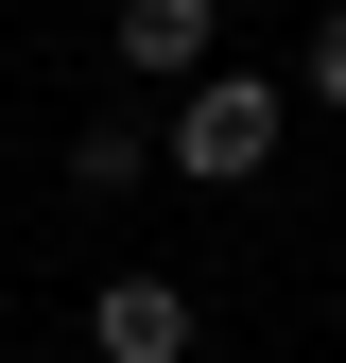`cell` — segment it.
I'll list each match as a JSON object with an SVG mask.
<instances>
[{
	"label": "cell",
	"instance_id": "7a4b0ae2",
	"mask_svg": "<svg viewBox=\"0 0 346 363\" xmlns=\"http://www.w3.org/2000/svg\"><path fill=\"white\" fill-rule=\"evenodd\" d=\"M191 346H208L191 277H104L86 294V363H191Z\"/></svg>",
	"mask_w": 346,
	"mask_h": 363
},
{
	"label": "cell",
	"instance_id": "277c9868",
	"mask_svg": "<svg viewBox=\"0 0 346 363\" xmlns=\"http://www.w3.org/2000/svg\"><path fill=\"white\" fill-rule=\"evenodd\" d=\"M69 191H156V121H139V104H104V121L69 139Z\"/></svg>",
	"mask_w": 346,
	"mask_h": 363
},
{
	"label": "cell",
	"instance_id": "5b68a950",
	"mask_svg": "<svg viewBox=\"0 0 346 363\" xmlns=\"http://www.w3.org/2000/svg\"><path fill=\"white\" fill-rule=\"evenodd\" d=\"M294 104H329V121H346V0L312 18V69H294Z\"/></svg>",
	"mask_w": 346,
	"mask_h": 363
},
{
	"label": "cell",
	"instance_id": "6da1fadb",
	"mask_svg": "<svg viewBox=\"0 0 346 363\" xmlns=\"http://www.w3.org/2000/svg\"><path fill=\"white\" fill-rule=\"evenodd\" d=\"M277 139H294V86L277 69H191L173 86V121H156V156H173V191H260V173H277Z\"/></svg>",
	"mask_w": 346,
	"mask_h": 363
},
{
	"label": "cell",
	"instance_id": "3957f363",
	"mask_svg": "<svg viewBox=\"0 0 346 363\" xmlns=\"http://www.w3.org/2000/svg\"><path fill=\"white\" fill-rule=\"evenodd\" d=\"M104 52L139 86H191V69H225V0H104Z\"/></svg>",
	"mask_w": 346,
	"mask_h": 363
}]
</instances>
